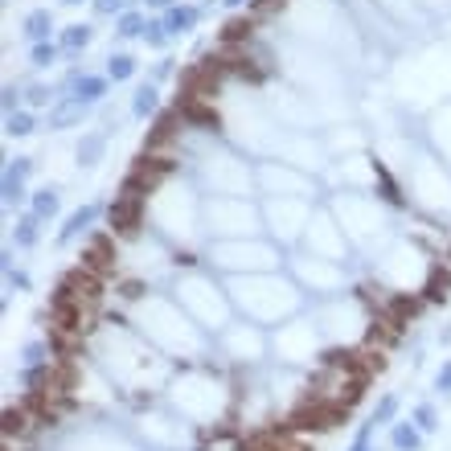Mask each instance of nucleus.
Masks as SVG:
<instances>
[{"label":"nucleus","instance_id":"f257e3e1","mask_svg":"<svg viewBox=\"0 0 451 451\" xmlns=\"http://www.w3.org/2000/svg\"><path fill=\"white\" fill-rule=\"evenodd\" d=\"M49 29H53V17H49L46 8H37V13H29V21H25V33L33 37V42H42Z\"/></svg>","mask_w":451,"mask_h":451},{"label":"nucleus","instance_id":"f03ea898","mask_svg":"<svg viewBox=\"0 0 451 451\" xmlns=\"http://www.w3.org/2000/svg\"><path fill=\"white\" fill-rule=\"evenodd\" d=\"M193 21H197V8H172L165 25L172 29V33H185V29H189Z\"/></svg>","mask_w":451,"mask_h":451},{"label":"nucleus","instance_id":"7ed1b4c3","mask_svg":"<svg viewBox=\"0 0 451 451\" xmlns=\"http://www.w3.org/2000/svg\"><path fill=\"white\" fill-rule=\"evenodd\" d=\"M99 152H103V140H99V136H87V140L78 144V165H95Z\"/></svg>","mask_w":451,"mask_h":451},{"label":"nucleus","instance_id":"20e7f679","mask_svg":"<svg viewBox=\"0 0 451 451\" xmlns=\"http://www.w3.org/2000/svg\"><path fill=\"white\" fill-rule=\"evenodd\" d=\"M78 115H82V99H78V103H66V107H58V111H53V123H58V127H66V123H74Z\"/></svg>","mask_w":451,"mask_h":451},{"label":"nucleus","instance_id":"39448f33","mask_svg":"<svg viewBox=\"0 0 451 451\" xmlns=\"http://www.w3.org/2000/svg\"><path fill=\"white\" fill-rule=\"evenodd\" d=\"M62 42H66V46H70V49L87 46V42H91V29H87V25H70V29H66V37H62Z\"/></svg>","mask_w":451,"mask_h":451},{"label":"nucleus","instance_id":"423d86ee","mask_svg":"<svg viewBox=\"0 0 451 451\" xmlns=\"http://www.w3.org/2000/svg\"><path fill=\"white\" fill-rule=\"evenodd\" d=\"M250 29H255V25L246 21V17H238V21L226 25V42H242V37H250Z\"/></svg>","mask_w":451,"mask_h":451},{"label":"nucleus","instance_id":"0eeeda50","mask_svg":"<svg viewBox=\"0 0 451 451\" xmlns=\"http://www.w3.org/2000/svg\"><path fill=\"white\" fill-rule=\"evenodd\" d=\"M91 217H95V210H78V214L70 217V226H66V234H62V242H70V238L78 234V230H82L87 222H91Z\"/></svg>","mask_w":451,"mask_h":451},{"label":"nucleus","instance_id":"6e6552de","mask_svg":"<svg viewBox=\"0 0 451 451\" xmlns=\"http://www.w3.org/2000/svg\"><path fill=\"white\" fill-rule=\"evenodd\" d=\"M140 29H148V25H144L136 13H123V17H119V33H123V37H136Z\"/></svg>","mask_w":451,"mask_h":451},{"label":"nucleus","instance_id":"1a4fd4ad","mask_svg":"<svg viewBox=\"0 0 451 451\" xmlns=\"http://www.w3.org/2000/svg\"><path fill=\"white\" fill-rule=\"evenodd\" d=\"M132 70H136V62H132L127 53H115V58H111V74H115V78H127Z\"/></svg>","mask_w":451,"mask_h":451},{"label":"nucleus","instance_id":"9d476101","mask_svg":"<svg viewBox=\"0 0 451 451\" xmlns=\"http://www.w3.org/2000/svg\"><path fill=\"white\" fill-rule=\"evenodd\" d=\"M152 107H156V91H152V87H144L140 95H136V115H148Z\"/></svg>","mask_w":451,"mask_h":451},{"label":"nucleus","instance_id":"9b49d317","mask_svg":"<svg viewBox=\"0 0 451 451\" xmlns=\"http://www.w3.org/2000/svg\"><path fill=\"white\" fill-rule=\"evenodd\" d=\"M287 0H250V8H255V17H271V13H279Z\"/></svg>","mask_w":451,"mask_h":451},{"label":"nucleus","instance_id":"f8f14e48","mask_svg":"<svg viewBox=\"0 0 451 451\" xmlns=\"http://www.w3.org/2000/svg\"><path fill=\"white\" fill-rule=\"evenodd\" d=\"M447 287H451V279L435 271V275H431V300H447Z\"/></svg>","mask_w":451,"mask_h":451},{"label":"nucleus","instance_id":"ddd939ff","mask_svg":"<svg viewBox=\"0 0 451 451\" xmlns=\"http://www.w3.org/2000/svg\"><path fill=\"white\" fill-rule=\"evenodd\" d=\"M53 210H58V193L42 189V193H37V214H53Z\"/></svg>","mask_w":451,"mask_h":451},{"label":"nucleus","instance_id":"4468645a","mask_svg":"<svg viewBox=\"0 0 451 451\" xmlns=\"http://www.w3.org/2000/svg\"><path fill=\"white\" fill-rule=\"evenodd\" d=\"M8 132H13V136H25V132H33V119H29V115H8Z\"/></svg>","mask_w":451,"mask_h":451},{"label":"nucleus","instance_id":"2eb2a0df","mask_svg":"<svg viewBox=\"0 0 451 451\" xmlns=\"http://www.w3.org/2000/svg\"><path fill=\"white\" fill-rule=\"evenodd\" d=\"M78 95H82V99H99V95H103V82H99V78H87V82L78 87Z\"/></svg>","mask_w":451,"mask_h":451},{"label":"nucleus","instance_id":"dca6fc26","mask_svg":"<svg viewBox=\"0 0 451 451\" xmlns=\"http://www.w3.org/2000/svg\"><path fill=\"white\" fill-rule=\"evenodd\" d=\"M144 37H148L152 46H165V25H148V29H144Z\"/></svg>","mask_w":451,"mask_h":451},{"label":"nucleus","instance_id":"f3484780","mask_svg":"<svg viewBox=\"0 0 451 451\" xmlns=\"http://www.w3.org/2000/svg\"><path fill=\"white\" fill-rule=\"evenodd\" d=\"M33 62H37V66H49V62H53V46H37L33 49Z\"/></svg>","mask_w":451,"mask_h":451},{"label":"nucleus","instance_id":"a211bd4d","mask_svg":"<svg viewBox=\"0 0 451 451\" xmlns=\"http://www.w3.org/2000/svg\"><path fill=\"white\" fill-rule=\"evenodd\" d=\"M4 431H8V435H13V431H25V414H13V410H8V414H4Z\"/></svg>","mask_w":451,"mask_h":451},{"label":"nucleus","instance_id":"6ab92c4d","mask_svg":"<svg viewBox=\"0 0 451 451\" xmlns=\"http://www.w3.org/2000/svg\"><path fill=\"white\" fill-rule=\"evenodd\" d=\"M33 238H37V230H33V222H21V230H17V242H25V246H29Z\"/></svg>","mask_w":451,"mask_h":451},{"label":"nucleus","instance_id":"aec40b11","mask_svg":"<svg viewBox=\"0 0 451 451\" xmlns=\"http://www.w3.org/2000/svg\"><path fill=\"white\" fill-rule=\"evenodd\" d=\"M95 8H99V13H119V8H123V0H95Z\"/></svg>","mask_w":451,"mask_h":451},{"label":"nucleus","instance_id":"412c9836","mask_svg":"<svg viewBox=\"0 0 451 451\" xmlns=\"http://www.w3.org/2000/svg\"><path fill=\"white\" fill-rule=\"evenodd\" d=\"M439 390H443V394H451V365H443V369H439Z\"/></svg>","mask_w":451,"mask_h":451},{"label":"nucleus","instance_id":"4be33fe9","mask_svg":"<svg viewBox=\"0 0 451 451\" xmlns=\"http://www.w3.org/2000/svg\"><path fill=\"white\" fill-rule=\"evenodd\" d=\"M148 4H156V8H168V4H172V0H148Z\"/></svg>","mask_w":451,"mask_h":451},{"label":"nucleus","instance_id":"5701e85b","mask_svg":"<svg viewBox=\"0 0 451 451\" xmlns=\"http://www.w3.org/2000/svg\"><path fill=\"white\" fill-rule=\"evenodd\" d=\"M226 4H230V8H238V4H246V0H226Z\"/></svg>","mask_w":451,"mask_h":451},{"label":"nucleus","instance_id":"b1692460","mask_svg":"<svg viewBox=\"0 0 451 451\" xmlns=\"http://www.w3.org/2000/svg\"><path fill=\"white\" fill-rule=\"evenodd\" d=\"M66 4H78V0H66Z\"/></svg>","mask_w":451,"mask_h":451}]
</instances>
